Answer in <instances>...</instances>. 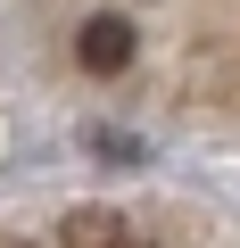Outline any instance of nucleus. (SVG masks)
<instances>
[{"mask_svg":"<svg viewBox=\"0 0 240 248\" xmlns=\"http://www.w3.org/2000/svg\"><path fill=\"white\" fill-rule=\"evenodd\" d=\"M141 58V33H133V17H91L83 33H75V66L83 75H99V83H116Z\"/></svg>","mask_w":240,"mask_h":248,"instance_id":"obj_1","label":"nucleus"},{"mask_svg":"<svg viewBox=\"0 0 240 248\" xmlns=\"http://www.w3.org/2000/svg\"><path fill=\"white\" fill-rule=\"evenodd\" d=\"M58 248H149V240L116 215V207H75V215L58 223Z\"/></svg>","mask_w":240,"mask_h":248,"instance_id":"obj_2","label":"nucleus"},{"mask_svg":"<svg viewBox=\"0 0 240 248\" xmlns=\"http://www.w3.org/2000/svg\"><path fill=\"white\" fill-rule=\"evenodd\" d=\"M0 248H33V240H0Z\"/></svg>","mask_w":240,"mask_h":248,"instance_id":"obj_3","label":"nucleus"}]
</instances>
